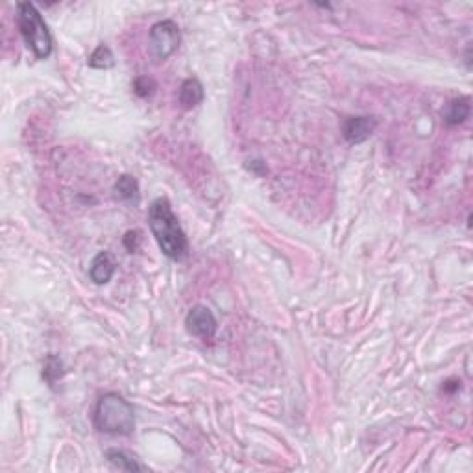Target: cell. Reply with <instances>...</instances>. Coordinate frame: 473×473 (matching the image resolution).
Segmentation results:
<instances>
[{
	"instance_id": "obj_1",
	"label": "cell",
	"mask_w": 473,
	"mask_h": 473,
	"mask_svg": "<svg viewBox=\"0 0 473 473\" xmlns=\"http://www.w3.org/2000/svg\"><path fill=\"white\" fill-rule=\"evenodd\" d=\"M148 222L152 235L155 236L161 252L165 253L167 257L174 259V261L185 257L187 250H189L187 236L167 198H157V200L152 202L148 211Z\"/></svg>"
},
{
	"instance_id": "obj_2",
	"label": "cell",
	"mask_w": 473,
	"mask_h": 473,
	"mask_svg": "<svg viewBox=\"0 0 473 473\" xmlns=\"http://www.w3.org/2000/svg\"><path fill=\"white\" fill-rule=\"evenodd\" d=\"M94 427L109 435H132L135 429L134 407L115 392L104 394L94 409Z\"/></svg>"
},
{
	"instance_id": "obj_3",
	"label": "cell",
	"mask_w": 473,
	"mask_h": 473,
	"mask_svg": "<svg viewBox=\"0 0 473 473\" xmlns=\"http://www.w3.org/2000/svg\"><path fill=\"white\" fill-rule=\"evenodd\" d=\"M17 24L37 59H47L52 54V36L36 6L30 2L17 6Z\"/></svg>"
},
{
	"instance_id": "obj_4",
	"label": "cell",
	"mask_w": 473,
	"mask_h": 473,
	"mask_svg": "<svg viewBox=\"0 0 473 473\" xmlns=\"http://www.w3.org/2000/svg\"><path fill=\"white\" fill-rule=\"evenodd\" d=\"M180 47V28L174 21L155 22L150 30V48L157 59H167Z\"/></svg>"
},
{
	"instance_id": "obj_5",
	"label": "cell",
	"mask_w": 473,
	"mask_h": 473,
	"mask_svg": "<svg viewBox=\"0 0 473 473\" xmlns=\"http://www.w3.org/2000/svg\"><path fill=\"white\" fill-rule=\"evenodd\" d=\"M185 325L190 334H195L202 340H211L216 333L215 314L206 305H196L189 311L185 318Z\"/></svg>"
},
{
	"instance_id": "obj_6",
	"label": "cell",
	"mask_w": 473,
	"mask_h": 473,
	"mask_svg": "<svg viewBox=\"0 0 473 473\" xmlns=\"http://www.w3.org/2000/svg\"><path fill=\"white\" fill-rule=\"evenodd\" d=\"M377 120L374 117H350L346 118L344 126H342V134L346 141L351 144L365 143L370 139V135L376 132Z\"/></svg>"
},
{
	"instance_id": "obj_7",
	"label": "cell",
	"mask_w": 473,
	"mask_h": 473,
	"mask_svg": "<svg viewBox=\"0 0 473 473\" xmlns=\"http://www.w3.org/2000/svg\"><path fill=\"white\" fill-rule=\"evenodd\" d=\"M115 270H117V262H115L113 255L109 252H100L91 262L89 276L97 285H104L113 278Z\"/></svg>"
},
{
	"instance_id": "obj_8",
	"label": "cell",
	"mask_w": 473,
	"mask_h": 473,
	"mask_svg": "<svg viewBox=\"0 0 473 473\" xmlns=\"http://www.w3.org/2000/svg\"><path fill=\"white\" fill-rule=\"evenodd\" d=\"M444 122L448 126H457V124H463L466 118L470 117V98L463 97L457 98V100H451V102L442 109Z\"/></svg>"
},
{
	"instance_id": "obj_9",
	"label": "cell",
	"mask_w": 473,
	"mask_h": 473,
	"mask_svg": "<svg viewBox=\"0 0 473 473\" xmlns=\"http://www.w3.org/2000/svg\"><path fill=\"white\" fill-rule=\"evenodd\" d=\"M204 100V85L200 83V80L196 78H189L185 82L181 83L180 87V104L185 109L196 108L198 104H202Z\"/></svg>"
},
{
	"instance_id": "obj_10",
	"label": "cell",
	"mask_w": 473,
	"mask_h": 473,
	"mask_svg": "<svg viewBox=\"0 0 473 473\" xmlns=\"http://www.w3.org/2000/svg\"><path fill=\"white\" fill-rule=\"evenodd\" d=\"M106 458L109 460V464H113L115 468L122 470V472H141V470H146L137 458L132 457L129 453L122 451V449H108L106 451Z\"/></svg>"
},
{
	"instance_id": "obj_11",
	"label": "cell",
	"mask_w": 473,
	"mask_h": 473,
	"mask_svg": "<svg viewBox=\"0 0 473 473\" xmlns=\"http://www.w3.org/2000/svg\"><path fill=\"white\" fill-rule=\"evenodd\" d=\"M115 195L120 200H137V196H139V183H137L134 176H120L117 183H115Z\"/></svg>"
},
{
	"instance_id": "obj_12",
	"label": "cell",
	"mask_w": 473,
	"mask_h": 473,
	"mask_svg": "<svg viewBox=\"0 0 473 473\" xmlns=\"http://www.w3.org/2000/svg\"><path fill=\"white\" fill-rule=\"evenodd\" d=\"M87 65L91 69H100V71L111 69L115 65L113 52L109 50V47H106V45H98L97 50L89 56Z\"/></svg>"
},
{
	"instance_id": "obj_13",
	"label": "cell",
	"mask_w": 473,
	"mask_h": 473,
	"mask_svg": "<svg viewBox=\"0 0 473 473\" xmlns=\"http://www.w3.org/2000/svg\"><path fill=\"white\" fill-rule=\"evenodd\" d=\"M62 376H63L62 360L57 359L56 355H48L47 362L43 366V379L47 381L48 385H56V381L62 379Z\"/></svg>"
},
{
	"instance_id": "obj_14",
	"label": "cell",
	"mask_w": 473,
	"mask_h": 473,
	"mask_svg": "<svg viewBox=\"0 0 473 473\" xmlns=\"http://www.w3.org/2000/svg\"><path fill=\"white\" fill-rule=\"evenodd\" d=\"M134 91H135V94H137V97H141V98L150 97V94H152L155 91V82H154V80H152V78H148V76L135 78Z\"/></svg>"
},
{
	"instance_id": "obj_15",
	"label": "cell",
	"mask_w": 473,
	"mask_h": 473,
	"mask_svg": "<svg viewBox=\"0 0 473 473\" xmlns=\"http://www.w3.org/2000/svg\"><path fill=\"white\" fill-rule=\"evenodd\" d=\"M124 246L129 253H135L141 246V233L139 232H128L124 236Z\"/></svg>"
}]
</instances>
